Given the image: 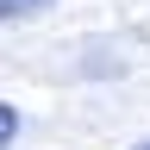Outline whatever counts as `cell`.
<instances>
[{
	"instance_id": "1",
	"label": "cell",
	"mask_w": 150,
	"mask_h": 150,
	"mask_svg": "<svg viewBox=\"0 0 150 150\" xmlns=\"http://www.w3.org/2000/svg\"><path fill=\"white\" fill-rule=\"evenodd\" d=\"M44 6H50V0H0V19H31Z\"/></svg>"
},
{
	"instance_id": "3",
	"label": "cell",
	"mask_w": 150,
	"mask_h": 150,
	"mask_svg": "<svg viewBox=\"0 0 150 150\" xmlns=\"http://www.w3.org/2000/svg\"><path fill=\"white\" fill-rule=\"evenodd\" d=\"M138 150H150V138H144V144H138Z\"/></svg>"
},
{
	"instance_id": "2",
	"label": "cell",
	"mask_w": 150,
	"mask_h": 150,
	"mask_svg": "<svg viewBox=\"0 0 150 150\" xmlns=\"http://www.w3.org/2000/svg\"><path fill=\"white\" fill-rule=\"evenodd\" d=\"M13 138H19V106H13V100H0V150H6Z\"/></svg>"
}]
</instances>
